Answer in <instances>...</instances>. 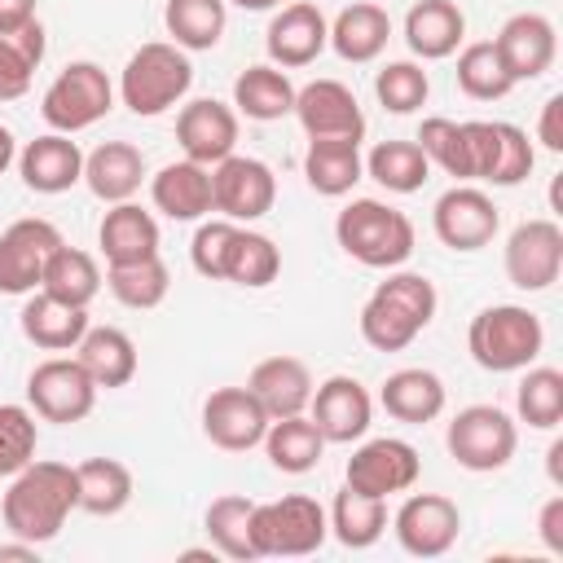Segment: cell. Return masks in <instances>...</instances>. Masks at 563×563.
Masks as SVG:
<instances>
[{
  "instance_id": "cell-1",
  "label": "cell",
  "mask_w": 563,
  "mask_h": 563,
  "mask_svg": "<svg viewBox=\"0 0 563 563\" xmlns=\"http://www.w3.org/2000/svg\"><path fill=\"white\" fill-rule=\"evenodd\" d=\"M70 510H79V488H75V466L62 462H26L18 475H9V493L0 501L4 528L31 545L53 541Z\"/></svg>"
},
{
  "instance_id": "cell-2",
  "label": "cell",
  "mask_w": 563,
  "mask_h": 563,
  "mask_svg": "<svg viewBox=\"0 0 563 563\" xmlns=\"http://www.w3.org/2000/svg\"><path fill=\"white\" fill-rule=\"evenodd\" d=\"M435 308H440V295H435L431 277L387 268V277L369 290V299L361 308V339L374 352H405L431 325Z\"/></svg>"
},
{
  "instance_id": "cell-3",
  "label": "cell",
  "mask_w": 563,
  "mask_h": 563,
  "mask_svg": "<svg viewBox=\"0 0 563 563\" xmlns=\"http://www.w3.org/2000/svg\"><path fill=\"white\" fill-rule=\"evenodd\" d=\"M545 347V325L523 303H493L479 308L466 325V352L488 374L528 369Z\"/></svg>"
},
{
  "instance_id": "cell-4",
  "label": "cell",
  "mask_w": 563,
  "mask_h": 563,
  "mask_svg": "<svg viewBox=\"0 0 563 563\" xmlns=\"http://www.w3.org/2000/svg\"><path fill=\"white\" fill-rule=\"evenodd\" d=\"M334 242L365 268H400L413 255V220L383 198H352L334 216Z\"/></svg>"
},
{
  "instance_id": "cell-5",
  "label": "cell",
  "mask_w": 563,
  "mask_h": 563,
  "mask_svg": "<svg viewBox=\"0 0 563 563\" xmlns=\"http://www.w3.org/2000/svg\"><path fill=\"white\" fill-rule=\"evenodd\" d=\"M194 84V66H189V53L176 48L172 40H150L141 44L123 75H119V101L141 114V119H154L163 110H172Z\"/></svg>"
},
{
  "instance_id": "cell-6",
  "label": "cell",
  "mask_w": 563,
  "mask_h": 563,
  "mask_svg": "<svg viewBox=\"0 0 563 563\" xmlns=\"http://www.w3.org/2000/svg\"><path fill=\"white\" fill-rule=\"evenodd\" d=\"M251 537H255L260 559H303V554H317L325 545L330 519H325V506L317 497L290 493L277 501H255Z\"/></svg>"
},
{
  "instance_id": "cell-7",
  "label": "cell",
  "mask_w": 563,
  "mask_h": 563,
  "mask_svg": "<svg viewBox=\"0 0 563 563\" xmlns=\"http://www.w3.org/2000/svg\"><path fill=\"white\" fill-rule=\"evenodd\" d=\"M114 106V84L110 75L97 66V62H70L57 70V79L44 88V101H40V114L53 132H84L92 123H101Z\"/></svg>"
},
{
  "instance_id": "cell-8",
  "label": "cell",
  "mask_w": 563,
  "mask_h": 563,
  "mask_svg": "<svg viewBox=\"0 0 563 563\" xmlns=\"http://www.w3.org/2000/svg\"><path fill=\"white\" fill-rule=\"evenodd\" d=\"M444 444H449V453H453L457 466L488 475V471H501L515 457L519 427L497 405H466V409L453 413V422L444 431Z\"/></svg>"
},
{
  "instance_id": "cell-9",
  "label": "cell",
  "mask_w": 563,
  "mask_h": 563,
  "mask_svg": "<svg viewBox=\"0 0 563 563\" xmlns=\"http://www.w3.org/2000/svg\"><path fill=\"white\" fill-rule=\"evenodd\" d=\"M462 128H466V150H471V176L475 180L515 189L532 176L537 154H532V141H528L523 128L501 123V119H471Z\"/></svg>"
},
{
  "instance_id": "cell-10",
  "label": "cell",
  "mask_w": 563,
  "mask_h": 563,
  "mask_svg": "<svg viewBox=\"0 0 563 563\" xmlns=\"http://www.w3.org/2000/svg\"><path fill=\"white\" fill-rule=\"evenodd\" d=\"M273 202H277V176L268 163L233 150L211 167V211H220L224 220L233 224L264 220Z\"/></svg>"
},
{
  "instance_id": "cell-11",
  "label": "cell",
  "mask_w": 563,
  "mask_h": 563,
  "mask_svg": "<svg viewBox=\"0 0 563 563\" xmlns=\"http://www.w3.org/2000/svg\"><path fill=\"white\" fill-rule=\"evenodd\" d=\"M97 383L75 356H48L26 378V400L44 422H84L97 405Z\"/></svg>"
},
{
  "instance_id": "cell-12",
  "label": "cell",
  "mask_w": 563,
  "mask_h": 563,
  "mask_svg": "<svg viewBox=\"0 0 563 563\" xmlns=\"http://www.w3.org/2000/svg\"><path fill=\"white\" fill-rule=\"evenodd\" d=\"M391 532L405 554L413 559H440L457 545L462 532V510L444 493H409L400 510L391 515Z\"/></svg>"
},
{
  "instance_id": "cell-13",
  "label": "cell",
  "mask_w": 563,
  "mask_h": 563,
  "mask_svg": "<svg viewBox=\"0 0 563 563\" xmlns=\"http://www.w3.org/2000/svg\"><path fill=\"white\" fill-rule=\"evenodd\" d=\"M422 475V457L409 440H396V435H378V440H365L352 457H347V488L356 493H369V497H391V493H409Z\"/></svg>"
},
{
  "instance_id": "cell-14",
  "label": "cell",
  "mask_w": 563,
  "mask_h": 563,
  "mask_svg": "<svg viewBox=\"0 0 563 563\" xmlns=\"http://www.w3.org/2000/svg\"><path fill=\"white\" fill-rule=\"evenodd\" d=\"M57 246H62V233H57L53 220H40V216L13 220L0 233V295H31V290H40L44 264H48V255Z\"/></svg>"
},
{
  "instance_id": "cell-15",
  "label": "cell",
  "mask_w": 563,
  "mask_h": 563,
  "mask_svg": "<svg viewBox=\"0 0 563 563\" xmlns=\"http://www.w3.org/2000/svg\"><path fill=\"white\" fill-rule=\"evenodd\" d=\"M431 229L449 251H479L497 238L501 229V211L493 207V198L475 185H453L435 198L431 207Z\"/></svg>"
},
{
  "instance_id": "cell-16",
  "label": "cell",
  "mask_w": 563,
  "mask_h": 563,
  "mask_svg": "<svg viewBox=\"0 0 563 563\" xmlns=\"http://www.w3.org/2000/svg\"><path fill=\"white\" fill-rule=\"evenodd\" d=\"M563 273V229L559 220H523L506 238V277L519 290H545Z\"/></svg>"
},
{
  "instance_id": "cell-17",
  "label": "cell",
  "mask_w": 563,
  "mask_h": 563,
  "mask_svg": "<svg viewBox=\"0 0 563 563\" xmlns=\"http://www.w3.org/2000/svg\"><path fill=\"white\" fill-rule=\"evenodd\" d=\"M308 418L317 422V431L325 435V444H352V440H365V431L374 422V400H369V391H365L361 378L330 374L321 387H312Z\"/></svg>"
},
{
  "instance_id": "cell-18",
  "label": "cell",
  "mask_w": 563,
  "mask_h": 563,
  "mask_svg": "<svg viewBox=\"0 0 563 563\" xmlns=\"http://www.w3.org/2000/svg\"><path fill=\"white\" fill-rule=\"evenodd\" d=\"M264 48H268V62L282 66V70L312 66L330 48V22H325V13L312 0L282 4L273 13L268 31H264Z\"/></svg>"
},
{
  "instance_id": "cell-19",
  "label": "cell",
  "mask_w": 563,
  "mask_h": 563,
  "mask_svg": "<svg viewBox=\"0 0 563 563\" xmlns=\"http://www.w3.org/2000/svg\"><path fill=\"white\" fill-rule=\"evenodd\" d=\"M299 128L308 132V141H321V136H347V141H361L365 136V114H361V101L347 84L339 79H312L303 88H295V110Z\"/></svg>"
},
{
  "instance_id": "cell-20",
  "label": "cell",
  "mask_w": 563,
  "mask_h": 563,
  "mask_svg": "<svg viewBox=\"0 0 563 563\" xmlns=\"http://www.w3.org/2000/svg\"><path fill=\"white\" fill-rule=\"evenodd\" d=\"M268 422L273 418L246 387H216L202 400V435L224 453H246V449L264 444Z\"/></svg>"
},
{
  "instance_id": "cell-21",
  "label": "cell",
  "mask_w": 563,
  "mask_h": 563,
  "mask_svg": "<svg viewBox=\"0 0 563 563\" xmlns=\"http://www.w3.org/2000/svg\"><path fill=\"white\" fill-rule=\"evenodd\" d=\"M176 141L189 163L216 167L238 150V110L216 97H198L176 114Z\"/></svg>"
},
{
  "instance_id": "cell-22",
  "label": "cell",
  "mask_w": 563,
  "mask_h": 563,
  "mask_svg": "<svg viewBox=\"0 0 563 563\" xmlns=\"http://www.w3.org/2000/svg\"><path fill=\"white\" fill-rule=\"evenodd\" d=\"M493 44H497V53H501V62H506L515 84L541 79L554 66V53H559V35H554V22L545 13H515V18H506Z\"/></svg>"
},
{
  "instance_id": "cell-23",
  "label": "cell",
  "mask_w": 563,
  "mask_h": 563,
  "mask_svg": "<svg viewBox=\"0 0 563 563\" xmlns=\"http://www.w3.org/2000/svg\"><path fill=\"white\" fill-rule=\"evenodd\" d=\"M18 172L31 194H66L70 185L84 180V150L66 132H44L22 145Z\"/></svg>"
},
{
  "instance_id": "cell-24",
  "label": "cell",
  "mask_w": 563,
  "mask_h": 563,
  "mask_svg": "<svg viewBox=\"0 0 563 563\" xmlns=\"http://www.w3.org/2000/svg\"><path fill=\"white\" fill-rule=\"evenodd\" d=\"M312 369L299 361V356H264L251 378H246V391L264 405L268 418H290V413H308V400H312Z\"/></svg>"
},
{
  "instance_id": "cell-25",
  "label": "cell",
  "mask_w": 563,
  "mask_h": 563,
  "mask_svg": "<svg viewBox=\"0 0 563 563\" xmlns=\"http://www.w3.org/2000/svg\"><path fill=\"white\" fill-rule=\"evenodd\" d=\"M150 202H154V211H163L176 224L202 220L211 211V167L189 163V158L158 167L150 176Z\"/></svg>"
},
{
  "instance_id": "cell-26",
  "label": "cell",
  "mask_w": 563,
  "mask_h": 563,
  "mask_svg": "<svg viewBox=\"0 0 563 563\" xmlns=\"http://www.w3.org/2000/svg\"><path fill=\"white\" fill-rule=\"evenodd\" d=\"M466 40V13L453 0H418L405 13V44L422 62H444Z\"/></svg>"
},
{
  "instance_id": "cell-27",
  "label": "cell",
  "mask_w": 563,
  "mask_h": 563,
  "mask_svg": "<svg viewBox=\"0 0 563 563\" xmlns=\"http://www.w3.org/2000/svg\"><path fill=\"white\" fill-rule=\"evenodd\" d=\"M97 246L106 255V268L150 260V255H158V220L145 207H136L132 198L110 202V211L101 216V229H97Z\"/></svg>"
},
{
  "instance_id": "cell-28",
  "label": "cell",
  "mask_w": 563,
  "mask_h": 563,
  "mask_svg": "<svg viewBox=\"0 0 563 563\" xmlns=\"http://www.w3.org/2000/svg\"><path fill=\"white\" fill-rule=\"evenodd\" d=\"M145 180V158L132 141H101L84 154V185L101 202H128Z\"/></svg>"
},
{
  "instance_id": "cell-29",
  "label": "cell",
  "mask_w": 563,
  "mask_h": 563,
  "mask_svg": "<svg viewBox=\"0 0 563 563\" xmlns=\"http://www.w3.org/2000/svg\"><path fill=\"white\" fill-rule=\"evenodd\" d=\"M75 361L88 369V378L106 391L128 387L136 378V343L119 325H88L75 343Z\"/></svg>"
},
{
  "instance_id": "cell-30",
  "label": "cell",
  "mask_w": 563,
  "mask_h": 563,
  "mask_svg": "<svg viewBox=\"0 0 563 563\" xmlns=\"http://www.w3.org/2000/svg\"><path fill=\"white\" fill-rule=\"evenodd\" d=\"M22 334L44 347V352H70L84 330H88V308H75V303H62L53 299L48 290H31V299L22 303Z\"/></svg>"
},
{
  "instance_id": "cell-31",
  "label": "cell",
  "mask_w": 563,
  "mask_h": 563,
  "mask_svg": "<svg viewBox=\"0 0 563 563\" xmlns=\"http://www.w3.org/2000/svg\"><path fill=\"white\" fill-rule=\"evenodd\" d=\"M387 40H391V18H387V9H378L369 0L339 9V18L330 22V48L352 66L374 62L387 48Z\"/></svg>"
},
{
  "instance_id": "cell-32",
  "label": "cell",
  "mask_w": 563,
  "mask_h": 563,
  "mask_svg": "<svg viewBox=\"0 0 563 563\" xmlns=\"http://www.w3.org/2000/svg\"><path fill=\"white\" fill-rule=\"evenodd\" d=\"M303 176H308V185H312L321 198H343V194H352V185L365 176L361 141H347V136L308 141Z\"/></svg>"
},
{
  "instance_id": "cell-33",
  "label": "cell",
  "mask_w": 563,
  "mask_h": 563,
  "mask_svg": "<svg viewBox=\"0 0 563 563\" xmlns=\"http://www.w3.org/2000/svg\"><path fill=\"white\" fill-rule=\"evenodd\" d=\"M233 106L238 114L255 119V123H273V119H286L295 110V84L282 66L273 62H260V66H246L238 79H233Z\"/></svg>"
},
{
  "instance_id": "cell-34",
  "label": "cell",
  "mask_w": 563,
  "mask_h": 563,
  "mask_svg": "<svg viewBox=\"0 0 563 563\" xmlns=\"http://www.w3.org/2000/svg\"><path fill=\"white\" fill-rule=\"evenodd\" d=\"M378 400L396 422L422 427V422H435L444 413V383H440V374L418 369V365L413 369H396V374H387Z\"/></svg>"
},
{
  "instance_id": "cell-35",
  "label": "cell",
  "mask_w": 563,
  "mask_h": 563,
  "mask_svg": "<svg viewBox=\"0 0 563 563\" xmlns=\"http://www.w3.org/2000/svg\"><path fill=\"white\" fill-rule=\"evenodd\" d=\"M264 453L282 475H308L325 453V435L317 431V422L308 413L273 418L264 431Z\"/></svg>"
},
{
  "instance_id": "cell-36",
  "label": "cell",
  "mask_w": 563,
  "mask_h": 563,
  "mask_svg": "<svg viewBox=\"0 0 563 563\" xmlns=\"http://www.w3.org/2000/svg\"><path fill=\"white\" fill-rule=\"evenodd\" d=\"M330 537L347 550H369L383 532H387V501L383 497H369V493H356V488H339L330 510Z\"/></svg>"
},
{
  "instance_id": "cell-37",
  "label": "cell",
  "mask_w": 563,
  "mask_h": 563,
  "mask_svg": "<svg viewBox=\"0 0 563 563\" xmlns=\"http://www.w3.org/2000/svg\"><path fill=\"white\" fill-rule=\"evenodd\" d=\"M163 26L176 48L185 53H207L220 44L229 26V4L224 0H167L163 4Z\"/></svg>"
},
{
  "instance_id": "cell-38",
  "label": "cell",
  "mask_w": 563,
  "mask_h": 563,
  "mask_svg": "<svg viewBox=\"0 0 563 563\" xmlns=\"http://www.w3.org/2000/svg\"><path fill=\"white\" fill-rule=\"evenodd\" d=\"M44 48H48V40H44L40 18H31L13 31H0V101L26 97L40 62H44Z\"/></svg>"
},
{
  "instance_id": "cell-39",
  "label": "cell",
  "mask_w": 563,
  "mask_h": 563,
  "mask_svg": "<svg viewBox=\"0 0 563 563\" xmlns=\"http://www.w3.org/2000/svg\"><path fill=\"white\" fill-rule=\"evenodd\" d=\"M101 268H97V260L88 255V251H79V246H57L53 255H48V264H44V277H40V290H48L53 299H62V303H75V308H88L92 299H97V290H101Z\"/></svg>"
},
{
  "instance_id": "cell-40",
  "label": "cell",
  "mask_w": 563,
  "mask_h": 563,
  "mask_svg": "<svg viewBox=\"0 0 563 563\" xmlns=\"http://www.w3.org/2000/svg\"><path fill=\"white\" fill-rule=\"evenodd\" d=\"M75 488H79V510L110 519L132 501V471L114 457H88L75 466Z\"/></svg>"
},
{
  "instance_id": "cell-41",
  "label": "cell",
  "mask_w": 563,
  "mask_h": 563,
  "mask_svg": "<svg viewBox=\"0 0 563 563\" xmlns=\"http://www.w3.org/2000/svg\"><path fill=\"white\" fill-rule=\"evenodd\" d=\"M365 176L378 180L387 194H418L431 176V163L418 141H378L365 154Z\"/></svg>"
},
{
  "instance_id": "cell-42",
  "label": "cell",
  "mask_w": 563,
  "mask_h": 563,
  "mask_svg": "<svg viewBox=\"0 0 563 563\" xmlns=\"http://www.w3.org/2000/svg\"><path fill=\"white\" fill-rule=\"evenodd\" d=\"M251 519H255V501L251 497H238V493H224L207 506V537H211V550L224 554V559H260L255 554V537H251Z\"/></svg>"
},
{
  "instance_id": "cell-43",
  "label": "cell",
  "mask_w": 563,
  "mask_h": 563,
  "mask_svg": "<svg viewBox=\"0 0 563 563\" xmlns=\"http://www.w3.org/2000/svg\"><path fill=\"white\" fill-rule=\"evenodd\" d=\"M106 286L110 295L123 303V308H158L172 290V273L163 264V255H150V260H136V264H110L106 268Z\"/></svg>"
},
{
  "instance_id": "cell-44",
  "label": "cell",
  "mask_w": 563,
  "mask_h": 563,
  "mask_svg": "<svg viewBox=\"0 0 563 563\" xmlns=\"http://www.w3.org/2000/svg\"><path fill=\"white\" fill-rule=\"evenodd\" d=\"M457 88L471 101H501L515 88V79H510V70H506V62H501L493 40H475V44H466L457 53Z\"/></svg>"
},
{
  "instance_id": "cell-45",
  "label": "cell",
  "mask_w": 563,
  "mask_h": 563,
  "mask_svg": "<svg viewBox=\"0 0 563 563\" xmlns=\"http://www.w3.org/2000/svg\"><path fill=\"white\" fill-rule=\"evenodd\" d=\"M515 409L528 427L554 431L563 418V374L554 365H528V374L519 378V391H515Z\"/></svg>"
},
{
  "instance_id": "cell-46",
  "label": "cell",
  "mask_w": 563,
  "mask_h": 563,
  "mask_svg": "<svg viewBox=\"0 0 563 563\" xmlns=\"http://www.w3.org/2000/svg\"><path fill=\"white\" fill-rule=\"evenodd\" d=\"M418 150L427 154V163L431 167H440L444 176H453V180H475L471 176V150H466V128L457 123V119H444V114H431V119H422V128H418Z\"/></svg>"
},
{
  "instance_id": "cell-47",
  "label": "cell",
  "mask_w": 563,
  "mask_h": 563,
  "mask_svg": "<svg viewBox=\"0 0 563 563\" xmlns=\"http://www.w3.org/2000/svg\"><path fill=\"white\" fill-rule=\"evenodd\" d=\"M277 273H282V251L273 246V238H264L255 229H238L224 282L246 286V290H264L268 282H277Z\"/></svg>"
},
{
  "instance_id": "cell-48",
  "label": "cell",
  "mask_w": 563,
  "mask_h": 563,
  "mask_svg": "<svg viewBox=\"0 0 563 563\" xmlns=\"http://www.w3.org/2000/svg\"><path fill=\"white\" fill-rule=\"evenodd\" d=\"M431 92V79L418 62H387L374 75V97L383 101V110L391 114H413Z\"/></svg>"
},
{
  "instance_id": "cell-49",
  "label": "cell",
  "mask_w": 563,
  "mask_h": 563,
  "mask_svg": "<svg viewBox=\"0 0 563 563\" xmlns=\"http://www.w3.org/2000/svg\"><path fill=\"white\" fill-rule=\"evenodd\" d=\"M35 444H40V427H35V409L26 405H0V475H18L26 462H35Z\"/></svg>"
},
{
  "instance_id": "cell-50",
  "label": "cell",
  "mask_w": 563,
  "mask_h": 563,
  "mask_svg": "<svg viewBox=\"0 0 563 563\" xmlns=\"http://www.w3.org/2000/svg\"><path fill=\"white\" fill-rule=\"evenodd\" d=\"M238 229H242V224H233V220H224V216L198 224V233H194V242H189V260H194V268H198L207 282H224L229 255H233V242H238Z\"/></svg>"
},
{
  "instance_id": "cell-51",
  "label": "cell",
  "mask_w": 563,
  "mask_h": 563,
  "mask_svg": "<svg viewBox=\"0 0 563 563\" xmlns=\"http://www.w3.org/2000/svg\"><path fill=\"white\" fill-rule=\"evenodd\" d=\"M537 141H541L550 154H559V150H563V92L545 97L541 119H537Z\"/></svg>"
},
{
  "instance_id": "cell-52",
  "label": "cell",
  "mask_w": 563,
  "mask_h": 563,
  "mask_svg": "<svg viewBox=\"0 0 563 563\" xmlns=\"http://www.w3.org/2000/svg\"><path fill=\"white\" fill-rule=\"evenodd\" d=\"M537 537L545 541L550 554H563V497H550L537 515Z\"/></svg>"
},
{
  "instance_id": "cell-53",
  "label": "cell",
  "mask_w": 563,
  "mask_h": 563,
  "mask_svg": "<svg viewBox=\"0 0 563 563\" xmlns=\"http://www.w3.org/2000/svg\"><path fill=\"white\" fill-rule=\"evenodd\" d=\"M35 18V0H0V31H13Z\"/></svg>"
},
{
  "instance_id": "cell-54",
  "label": "cell",
  "mask_w": 563,
  "mask_h": 563,
  "mask_svg": "<svg viewBox=\"0 0 563 563\" xmlns=\"http://www.w3.org/2000/svg\"><path fill=\"white\" fill-rule=\"evenodd\" d=\"M13 158H18V141H13V132L0 123V176L9 172V163H13Z\"/></svg>"
},
{
  "instance_id": "cell-55",
  "label": "cell",
  "mask_w": 563,
  "mask_h": 563,
  "mask_svg": "<svg viewBox=\"0 0 563 563\" xmlns=\"http://www.w3.org/2000/svg\"><path fill=\"white\" fill-rule=\"evenodd\" d=\"M9 559H35V545L31 541H9V545H0V563H9Z\"/></svg>"
},
{
  "instance_id": "cell-56",
  "label": "cell",
  "mask_w": 563,
  "mask_h": 563,
  "mask_svg": "<svg viewBox=\"0 0 563 563\" xmlns=\"http://www.w3.org/2000/svg\"><path fill=\"white\" fill-rule=\"evenodd\" d=\"M224 4H238V9H246V13H264V9H277L282 0H224Z\"/></svg>"
},
{
  "instance_id": "cell-57",
  "label": "cell",
  "mask_w": 563,
  "mask_h": 563,
  "mask_svg": "<svg viewBox=\"0 0 563 563\" xmlns=\"http://www.w3.org/2000/svg\"><path fill=\"white\" fill-rule=\"evenodd\" d=\"M545 457H550V479H554V484H563V475H559V457H563V440H554Z\"/></svg>"
}]
</instances>
